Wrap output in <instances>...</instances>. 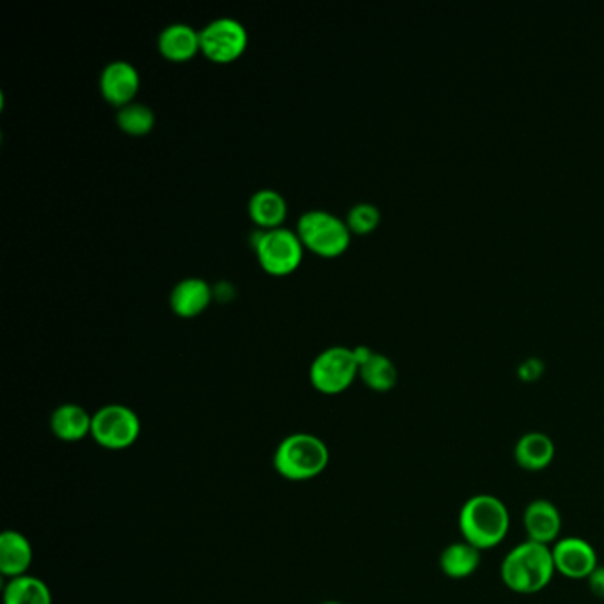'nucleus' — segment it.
Instances as JSON below:
<instances>
[{
  "instance_id": "nucleus-10",
  "label": "nucleus",
  "mask_w": 604,
  "mask_h": 604,
  "mask_svg": "<svg viewBox=\"0 0 604 604\" xmlns=\"http://www.w3.org/2000/svg\"><path fill=\"white\" fill-rule=\"evenodd\" d=\"M100 93L117 111L134 103L140 93L139 71L128 60H112L100 75Z\"/></svg>"
},
{
  "instance_id": "nucleus-22",
  "label": "nucleus",
  "mask_w": 604,
  "mask_h": 604,
  "mask_svg": "<svg viewBox=\"0 0 604 604\" xmlns=\"http://www.w3.org/2000/svg\"><path fill=\"white\" fill-rule=\"evenodd\" d=\"M381 221V213L371 203H361L353 206L347 213L346 224L351 235L365 236L376 231Z\"/></svg>"
},
{
  "instance_id": "nucleus-7",
  "label": "nucleus",
  "mask_w": 604,
  "mask_h": 604,
  "mask_svg": "<svg viewBox=\"0 0 604 604\" xmlns=\"http://www.w3.org/2000/svg\"><path fill=\"white\" fill-rule=\"evenodd\" d=\"M249 48V33L235 19H217L201 29V56L213 65H232Z\"/></svg>"
},
{
  "instance_id": "nucleus-6",
  "label": "nucleus",
  "mask_w": 604,
  "mask_h": 604,
  "mask_svg": "<svg viewBox=\"0 0 604 604\" xmlns=\"http://www.w3.org/2000/svg\"><path fill=\"white\" fill-rule=\"evenodd\" d=\"M310 384L324 396L346 392L358 378L355 353L346 346H332L321 351L310 365Z\"/></svg>"
},
{
  "instance_id": "nucleus-9",
  "label": "nucleus",
  "mask_w": 604,
  "mask_h": 604,
  "mask_svg": "<svg viewBox=\"0 0 604 604\" xmlns=\"http://www.w3.org/2000/svg\"><path fill=\"white\" fill-rule=\"evenodd\" d=\"M554 554L555 569L568 580L581 581L591 577L592 572L600 566L597 551L589 540L583 537H560L551 546Z\"/></svg>"
},
{
  "instance_id": "nucleus-13",
  "label": "nucleus",
  "mask_w": 604,
  "mask_h": 604,
  "mask_svg": "<svg viewBox=\"0 0 604 604\" xmlns=\"http://www.w3.org/2000/svg\"><path fill=\"white\" fill-rule=\"evenodd\" d=\"M158 52L175 65L190 62L201 54V31L186 24H172L158 36Z\"/></svg>"
},
{
  "instance_id": "nucleus-4",
  "label": "nucleus",
  "mask_w": 604,
  "mask_h": 604,
  "mask_svg": "<svg viewBox=\"0 0 604 604\" xmlns=\"http://www.w3.org/2000/svg\"><path fill=\"white\" fill-rule=\"evenodd\" d=\"M295 231L305 250L321 259H338L346 254L353 236L346 220L324 209L305 212Z\"/></svg>"
},
{
  "instance_id": "nucleus-8",
  "label": "nucleus",
  "mask_w": 604,
  "mask_h": 604,
  "mask_svg": "<svg viewBox=\"0 0 604 604\" xmlns=\"http://www.w3.org/2000/svg\"><path fill=\"white\" fill-rule=\"evenodd\" d=\"M91 436L106 451H125L140 436V419L132 408L106 404L93 415Z\"/></svg>"
},
{
  "instance_id": "nucleus-23",
  "label": "nucleus",
  "mask_w": 604,
  "mask_h": 604,
  "mask_svg": "<svg viewBox=\"0 0 604 604\" xmlns=\"http://www.w3.org/2000/svg\"><path fill=\"white\" fill-rule=\"evenodd\" d=\"M589 583V591L597 597V600L604 601V566H597L591 577L586 578Z\"/></svg>"
},
{
  "instance_id": "nucleus-1",
  "label": "nucleus",
  "mask_w": 604,
  "mask_h": 604,
  "mask_svg": "<svg viewBox=\"0 0 604 604\" xmlns=\"http://www.w3.org/2000/svg\"><path fill=\"white\" fill-rule=\"evenodd\" d=\"M555 569L551 546L523 540L509 549L500 566V577L509 591L520 595L539 594L551 583Z\"/></svg>"
},
{
  "instance_id": "nucleus-12",
  "label": "nucleus",
  "mask_w": 604,
  "mask_h": 604,
  "mask_svg": "<svg viewBox=\"0 0 604 604\" xmlns=\"http://www.w3.org/2000/svg\"><path fill=\"white\" fill-rule=\"evenodd\" d=\"M213 301V289L204 278L189 277L178 282L169 296L171 310L178 318L194 319L206 312Z\"/></svg>"
},
{
  "instance_id": "nucleus-14",
  "label": "nucleus",
  "mask_w": 604,
  "mask_h": 604,
  "mask_svg": "<svg viewBox=\"0 0 604 604\" xmlns=\"http://www.w3.org/2000/svg\"><path fill=\"white\" fill-rule=\"evenodd\" d=\"M555 454L554 440L539 431L523 434L514 445V461L526 471L546 470L554 463Z\"/></svg>"
},
{
  "instance_id": "nucleus-3",
  "label": "nucleus",
  "mask_w": 604,
  "mask_h": 604,
  "mask_svg": "<svg viewBox=\"0 0 604 604\" xmlns=\"http://www.w3.org/2000/svg\"><path fill=\"white\" fill-rule=\"evenodd\" d=\"M330 451L327 443L315 434L296 433L287 436L277 447L273 457L275 470L284 479L304 482L316 479L327 470Z\"/></svg>"
},
{
  "instance_id": "nucleus-2",
  "label": "nucleus",
  "mask_w": 604,
  "mask_h": 604,
  "mask_svg": "<svg viewBox=\"0 0 604 604\" xmlns=\"http://www.w3.org/2000/svg\"><path fill=\"white\" fill-rule=\"evenodd\" d=\"M459 531L463 539L480 551L497 548L511 531V512L494 494H474L459 511Z\"/></svg>"
},
{
  "instance_id": "nucleus-25",
  "label": "nucleus",
  "mask_w": 604,
  "mask_h": 604,
  "mask_svg": "<svg viewBox=\"0 0 604 604\" xmlns=\"http://www.w3.org/2000/svg\"><path fill=\"white\" fill-rule=\"evenodd\" d=\"M323 604H341V603H323Z\"/></svg>"
},
{
  "instance_id": "nucleus-5",
  "label": "nucleus",
  "mask_w": 604,
  "mask_h": 604,
  "mask_svg": "<svg viewBox=\"0 0 604 604\" xmlns=\"http://www.w3.org/2000/svg\"><path fill=\"white\" fill-rule=\"evenodd\" d=\"M252 247L259 266L272 277H289L304 263L305 247L300 236L286 227L272 231L258 229Z\"/></svg>"
},
{
  "instance_id": "nucleus-24",
  "label": "nucleus",
  "mask_w": 604,
  "mask_h": 604,
  "mask_svg": "<svg viewBox=\"0 0 604 604\" xmlns=\"http://www.w3.org/2000/svg\"><path fill=\"white\" fill-rule=\"evenodd\" d=\"M520 376L526 381H534V379L539 378L540 373H543V364H540L537 358H528V361L523 362L517 369Z\"/></svg>"
},
{
  "instance_id": "nucleus-19",
  "label": "nucleus",
  "mask_w": 604,
  "mask_h": 604,
  "mask_svg": "<svg viewBox=\"0 0 604 604\" xmlns=\"http://www.w3.org/2000/svg\"><path fill=\"white\" fill-rule=\"evenodd\" d=\"M358 378H362L374 392H388L397 384V367L388 356L373 351L361 365H358Z\"/></svg>"
},
{
  "instance_id": "nucleus-17",
  "label": "nucleus",
  "mask_w": 604,
  "mask_h": 604,
  "mask_svg": "<svg viewBox=\"0 0 604 604\" xmlns=\"http://www.w3.org/2000/svg\"><path fill=\"white\" fill-rule=\"evenodd\" d=\"M482 551L465 539L451 543L440 555V569L451 580H466L480 568Z\"/></svg>"
},
{
  "instance_id": "nucleus-11",
  "label": "nucleus",
  "mask_w": 604,
  "mask_h": 604,
  "mask_svg": "<svg viewBox=\"0 0 604 604\" xmlns=\"http://www.w3.org/2000/svg\"><path fill=\"white\" fill-rule=\"evenodd\" d=\"M562 514L554 502L546 499L532 500L523 511V528L526 539L539 545L554 546L562 532Z\"/></svg>"
},
{
  "instance_id": "nucleus-20",
  "label": "nucleus",
  "mask_w": 604,
  "mask_h": 604,
  "mask_svg": "<svg viewBox=\"0 0 604 604\" xmlns=\"http://www.w3.org/2000/svg\"><path fill=\"white\" fill-rule=\"evenodd\" d=\"M4 604H52V592L39 578H13L4 591Z\"/></svg>"
},
{
  "instance_id": "nucleus-18",
  "label": "nucleus",
  "mask_w": 604,
  "mask_h": 604,
  "mask_svg": "<svg viewBox=\"0 0 604 604\" xmlns=\"http://www.w3.org/2000/svg\"><path fill=\"white\" fill-rule=\"evenodd\" d=\"M52 433L62 442H80L93 430V415L79 404H62L52 413Z\"/></svg>"
},
{
  "instance_id": "nucleus-16",
  "label": "nucleus",
  "mask_w": 604,
  "mask_h": 604,
  "mask_svg": "<svg viewBox=\"0 0 604 604\" xmlns=\"http://www.w3.org/2000/svg\"><path fill=\"white\" fill-rule=\"evenodd\" d=\"M249 217L261 231L278 229L287 218V201L277 190H259L250 197Z\"/></svg>"
},
{
  "instance_id": "nucleus-21",
  "label": "nucleus",
  "mask_w": 604,
  "mask_h": 604,
  "mask_svg": "<svg viewBox=\"0 0 604 604\" xmlns=\"http://www.w3.org/2000/svg\"><path fill=\"white\" fill-rule=\"evenodd\" d=\"M116 123L121 132L129 137H146L157 125V116L151 106L134 102L117 111Z\"/></svg>"
},
{
  "instance_id": "nucleus-15",
  "label": "nucleus",
  "mask_w": 604,
  "mask_h": 604,
  "mask_svg": "<svg viewBox=\"0 0 604 604\" xmlns=\"http://www.w3.org/2000/svg\"><path fill=\"white\" fill-rule=\"evenodd\" d=\"M33 558V546L24 534L5 531L0 535V571L4 577L11 580L25 577Z\"/></svg>"
}]
</instances>
